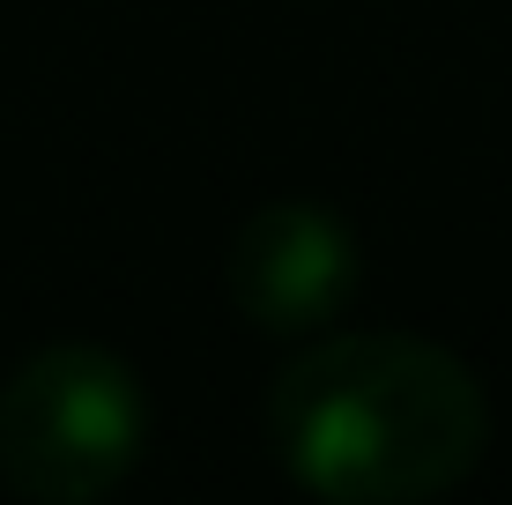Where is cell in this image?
<instances>
[{"instance_id": "1", "label": "cell", "mask_w": 512, "mask_h": 505, "mask_svg": "<svg viewBox=\"0 0 512 505\" xmlns=\"http://www.w3.org/2000/svg\"><path fill=\"white\" fill-rule=\"evenodd\" d=\"M268 446L327 505H431L483 468L490 394L446 342L401 327L320 335L275 372Z\"/></svg>"}, {"instance_id": "2", "label": "cell", "mask_w": 512, "mask_h": 505, "mask_svg": "<svg viewBox=\"0 0 512 505\" xmlns=\"http://www.w3.org/2000/svg\"><path fill=\"white\" fill-rule=\"evenodd\" d=\"M149 387L104 342H45L0 379V491L30 505H90L149 454Z\"/></svg>"}, {"instance_id": "3", "label": "cell", "mask_w": 512, "mask_h": 505, "mask_svg": "<svg viewBox=\"0 0 512 505\" xmlns=\"http://www.w3.org/2000/svg\"><path fill=\"white\" fill-rule=\"evenodd\" d=\"M364 283V253L342 208L282 194L238 216L223 246V298L260 335H320L349 312Z\"/></svg>"}]
</instances>
